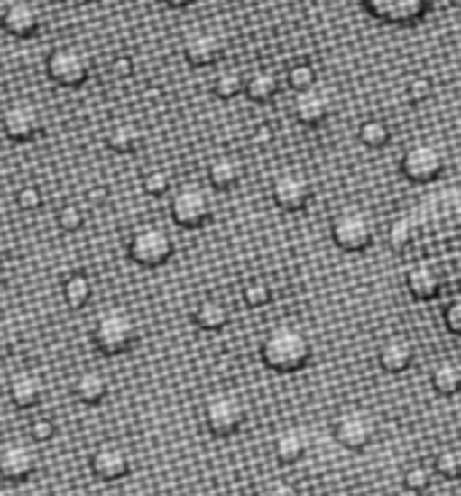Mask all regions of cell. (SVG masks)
<instances>
[{
  "label": "cell",
  "instance_id": "obj_1",
  "mask_svg": "<svg viewBox=\"0 0 461 496\" xmlns=\"http://www.w3.org/2000/svg\"><path fill=\"white\" fill-rule=\"evenodd\" d=\"M259 356H262V364L267 370H272L278 375H291V372H300L310 364L313 345L302 329L289 326V324H278L262 337Z\"/></svg>",
  "mask_w": 461,
  "mask_h": 496
},
{
  "label": "cell",
  "instance_id": "obj_2",
  "mask_svg": "<svg viewBox=\"0 0 461 496\" xmlns=\"http://www.w3.org/2000/svg\"><path fill=\"white\" fill-rule=\"evenodd\" d=\"M92 345L106 356H122L130 354L141 337V324L133 310L122 305H111L92 321Z\"/></svg>",
  "mask_w": 461,
  "mask_h": 496
},
{
  "label": "cell",
  "instance_id": "obj_3",
  "mask_svg": "<svg viewBox=\"0 0 461 496\" xmlns=\"http://www.w3.org/2000/svg\"><path fill=\"white\" fill-rule=\"evenodd\" d=\"M95 68L92 54L78 43H57L46 54V76L60 87H81L89 81Z\"/></svg>",
  "mask_w": 461,
  "mask_h": 496
},
{
  "label": "cell",
  "instance_id": "obj_4",
  "mask_svg": "<svg viewBox=\"0 0 461 496\" xmlns=\"http://www.w3.org/2000/svg\"><path fill=\"white\" fill-rule=\"evenodd\" d=\"M329 238L332 243L346 253H362L375 241V222L364 208L348 206L337 211L329 222Z\"/></svg>",
  "mask_w": 461,
  "mask_h": 496
},
{
  "label": "cell",
  "instance_id": "obj_5",
  "mask_svg": "<svg viewBox=\"0 0 461 496\" xmlns=\"http://www.w3.org/2000/svg\"><path fill=\"white\" fill-rule=\"evenodd\" d=\"M176 253V243L160 225H141L127 238V256L141 267H162Z\"/></svg>",
  "mask_w": 461,
  "mask_h": 496
},
{
  "label": "cell",
  "instance_id": "obj_6",
  "mask_svg": "<svg viewBox=\"0 0 461 496\" xmlns=\"http://www.w3.org/2000/svg\"><path fill=\"white\" fill-rule=\"evenodd\" d=\"M245 402L232 394V391H217L206 400L203 405V421H206V429L214 435V437H232L240 432V427L245 424Z\"/></svg>",
  "mask_w": 461,
  "mask_h": 496
},
{
  "label": "cell",
  "instance_id": "obj_7",
  "mask_svg": "<svg viewBox=\"0 0 461 496\" xmlns=\"http://www.w3.org/2000/svg\"><path fill=\"white\" fill-rule=\"evenodd\" d=\"M171 219L184 230H200L214 219V200L198 184H184L171 197Z\"/></svg>",
  "mask_w": 461,
  "mask_h": 496
},
{
  "label": "cell",
  "instance_id": "obj_8",
  "mask_svg": "<svg viewBox=\"0 0 461 496\" xmlns=\"http://www.w3.org/2000/svg\"><path fill=\"white\" fill-rule=\"evenodd\" d=\"M443 170H446V154L440 152V146L429 141L408 146L400 157V173L410 184H432L443 176Z\"/></svg>",
  "mask_w": 461,
  "mask_h": 496
},
{
  "label": "cell",
  "instance_id": "obj_9",
  "mask_svg": "<svg viewBox=\"0 0 461 496\" xmlns=\"http://www.w3.org/2000/svg\"><path fill=\"white\" fill-rule=\"evenodd\" d=\"M332 437L348 451H364L375 440V421L362 408H343L332 418Z\"/></svg>",
  "mask_w": 461,
  "mask_h": 496
},
{
  "label": "cell",
  "instance_id": "obj_10",
  "mask_svg": "<svg viewBox=\"0 0 461 496\" xmlns=\"http://www.w3.org/2000/svg\"><path fill=\"white\" fill-rule=\"evenodd\" d=\"M0 127L5 133L8 141H16V143H27V141H35L38 135H43L46 130V116L43 111L30 103V100H16L11 103L3 116H0Z\"/></svg>",
  "mask_w": 461,
  "mask_h": 496
},
{
  "label": "cell",
  "instance_id": "obj_11",
  "mask_svg": "<svg viewBox=\"0 0 461 496\" xmlns=\"http://www.w3.org/2000/svg\"><path fill=\"white\" fill-rule=\"evenodd\" d=\"M89 470H92L95 478H100L106 483H116V481H122V478L130 475L133 456H130V451L122 443L106 440V443H100V445L92 448V454H89Z\"/></svg>",
  "mask_w": 461,
  "mask_h": 496
},
{
  "label": "cell",
  "instance_id": "obj_12",
  "mask_svg": "<svg viewBox=\"0 0 461 496\" xmlns=\"http://www.w3.org/2000/svg\"><path fill=\"white\" fill-rule=\"evenodd\" d=\"M270 195L275 200V206L281 211H302L308 208L310 197H313V184L305 173L300 170H281L275 179H272V187H270Z\"/></svg>",
  "mask_w": 461,
  "mask_h": 496
},
{
  "label": "cell",
  "instance_id": "obj_13",
  "mask_svg": "<svg viewBox=\"0 0 461 496\" xmlns=\"http://www.w3.org/2000/svg\"><path fill=\"white\" fill-rule=\"evenodd\" d=\"M364 11L383 24L410 27L427 16L429 0H364Z\"/></svg>",
  "mask_w": 461,
  "mask_h": 496
},
{
  "label": "cell",
  "instance_id": "obj_14",
  "mask_svg": "<svg viewBox=\"0 0 461 496\" xmlns=\"http://www.w3.org/2000/svg\"><path fill=\"white\" fill-rule=\"evenodd\" d=\"M38 470L35 451L22 440L0 443V481L5 483H24Z\"/></svg>",
  "mask_w": 461,
  "mask_h": 496
},
{
  "label": "cell",
  "instance_id": "obj_15",
  "mask_svg": "<svg viewBox=\"0 0 461 496\" xmlns=\"http://www.w3.org/2000/svg\"><path fill=\"white\" fill-rule=\"evenodd\" d=\"M41 24L43 14L35 0H8L0 11V27L14 38H32Z\"/></svg>",
  "mask_w": 461,
  "mask_h": 496
},
{
  "label": "cell",
  "instance_id": "obj_16",
  "mask_svg": "<svg viewBox=\"0 0 461 496\" xmlns=\"http://www.w3.org/2000/svg\"><path fill=\"white\" fill-rule=\"evenodd\" d=\"M181 49L192 68H211L225 57V38L217 30H195L184 38Z\"/></svg>",
  "mask_w": 461,
  "mask_h": 496
},
{
  "label": "cell",
  "instance_id": "obj_17",
  "mask_svg": "<svg viewBox=\"0 0 461 496\" xmlns=\"http://www.w3.org/2000/svg\"><path fill=\"white\" fill-rule=\"evenodd\" d=\"M46 397V381L38 370H16L8 378V400L19 410H32Z\"/></svg>",
  "mask_w": 461,
  "mask_h": 496
},
{
  "label": "cell",
  "instance_id": "obj_18",
  "mask_svg": "<svg viewBox=\"0 0 461 496\" xmlns=\"http://www.w3.org/2000/svg\"><path fill=\"white\" fill-rule=\"evenodd\" d=\"M332 114V97L321 87H310L297 92L294 97V119L305 127H321Z\"/></svg>",
  "mask_w": 461,
  "mask_h": 496
},
{
  "label": "cell",
  "instance_id": "obj_19",
  "mask_svg": "<svg viewBox=\"0 0 461 496\" xmlns=\"http://www.w3.org/2000/svg\"><path fill=\"white\" fill-rule=\"evenodd\" d=\"M405 286H408V291H410L413 299H419V302H432V299H438L440 291H443V275H440V270H438L435 264L419 262V264H413V267L405 272Z\"/></svg>",
  "mask_w": 461,
  "mask_h": 496
},
{
  "label": "cell",
  "instance_id": "obj_20",
  "mask_svg": "<svg viewBox=\"0 0 461 496\" xmlns=\"http://www.w3.org/2000/svg\"><path fill=\"white\" fill-rule=\"evenodd\" d=\"M416 362V348L408 337L402 335H392L381 343L378 348V364L383 372L389 375H400L405 370H410V364Z\"/></svg>",
  "mask_w": 461,
  "mask_h": 496
},
{
  "label": "cell",
  "instance_id": "obj_21",
  "mask_svg": "<svg viewBox=\"0 0 461 496\" xmlns=\"http://www.w3.org/2000/svg\"><path fill=\"white\" fill-rule=\"evenodd\" d=\"M73 394L84 405H100L111 394V381L100 370H84L73 381Z\"/></svg>",
  "mask_w": 461,
  "mask_h": 496
},
{
  "label": "cell",
  "instance_id": "obj_22",
  "mask_svg": "<svg viewBox=\"0 0 461 496\" xmlns=\"http://www.w3.org/2000/svg\"><path fill=\"white\" fill-rule=\"evenodd\" d=\"M192 321L203 332H219L230 324V308H227V302H222L217 297H203L192 308Z\"/></svg>",
  "mask_w": 461,
  "mask_h": 496
},
{
  "label": "cell",
  "instance_id": "obj_23",
  "mask_svg": "<svg viewBox=\"0 0 461 496\" xmlns=\"http://www.w3.org/2000/svg\"><path fill=\"white\" fill-rule=\"evenodd\" d=\"M243 179V165L232 154H217L208 162V184L219 192H230Z\"/></svg>",
  "mask_w": 461,
  "mask_h": 496
},
{
  "label": "cell",
  "instance_id": "obj_24",
  "mask_svg": "<svg viewBox=\"0 0 461 496\" xmlns=\"http://www.w3.org/2000/svg\"><path fill=\"white\" fill-rule=\"evenodd\" d=\"M308 451V440L300 429L289 427V429H281L275 435V443H272V454L281 464H297Z\"/></svg>",
  "mask_w": 461,
  "mask_h": 496
},
{
  "label": "cell",
  "instance_id": "obj_25",
  "mask_svg": "<svg viewBox=\"0 0 461 496\" xmlns=\"http://www.w3.org/2000/svg\"><path fill=\"white\" fill-rule=\"evenodd\" d=\"M278 89H281V81H278V76H275L272 70H267V68L251 70V73L245 76V87H243L245 97L254 100V103H270V100H275Z\"/></svg>",
  "mask_w": 461,
  "mask_h": 496
},
{
  "label": "cell",
  "instance_id": "obj_26",
  "mask_svg": "<svg viewBox=\"0 0 461 496\" xmlns=\"http://www.w3.org/2000/svg\"><path fill=\"white\" fill-rule=\"evenodd\" d=\"M143 143V133L133 122H116L106 130V146L116 154H133Z\"/></svg>",
  "mask_w": 461,
  "mask_h": 496
},
{
  "label": "cell",
  "instance_id": "obj_27",
  "mask_svg": "<svg viewBox=\"0 0 461 496\" xmlns=\"http://www.w3.org/2000/svg\"><path fill=\"white\" fill-rule=\"evenodd\" d=\"M92 291H95L92 278H89L87 272H81V270L70 272V275L62 280V299H65V305H68V308H73V310H78V308L89 305Z\"/></svg>",
  "mask_w": 461,
  "mask_h": 496
},
{
  "label": "cell",
  "instance_id": "obj_28",
  "mask_svg": "<svg viewBox=\"0 0 461 496\" xmlns=\"http://www.w3.org/2000/svg\"><path fill=\"white\" fill-rule=\"evenodd\" d=\"M432 389L440 397H454L461 391V364L443 359L432 367Z\"/></svg>",
  "mask_w": 461,
  "mask_h": 496
},
{
  "label": "cell",
  "instance_id": "obj_29",
  "mask_svg": "<svg viewBox=\"0 0 461 496\" xmlns=\"http://www.w3.org/2000/svg\"><path fill=\"white\" fill-rule=\"evenodd\" d=\"M356 138L367 149H383L392 141V127L383 119H364L356 130Z\"/></svg>",
  "mask_w": 461,
  "mask_h": 496
},
{
  "label": "cell",
  "instance_id": "obj_30",
  "mask_svg": "<svg viewBox=\"0 0 461 496\" xmlns=\"http://www.w3.org/2000/svg\"><path fill=\"white\" fill-rule=\"evenodd\" d=\"M243 87H245V76H243L237 68H225V70H219V73L214 76V84H211V89H214V95H217L219 100H232V97L243 95Z\"/></svg>",
  "mask_w": 461,
  "mask_h": 496
},
{
  "label": "cell",
  "instance_id": "obj_31",
  "mask_svg": "<svg viewBox=\"0 0 461 496\" xmlns=\"http://www.w3.org/2000/svg\"><path fill=\"white\" fill-rule=\"evenodd\" d=\"M243 302L248 305V308H254V310H259V308H264V305H270V299H272V286H270V280H264V278H248L245 283H243Z\"/></svg>",
  "mask_w": 461,
  "mask_h": 496
},
{
  "label": "cell",
  "instance_id": "obj_32",
  "mask_svg": "<svg viewBox=\"0 0 461 496\" xmlns=\"http://www.w3.org/2000/svg\"><path fill=\"white\" fill-rule=\"evenodd\" d=\"M432 481H435V473H432L429 467H424V464H413V467H408L405 475H402L405 489L413 491V494L429 491V489H432Z\"/></svg>",
  "mask_w": 461,
  "mask_h": 496
},
{
  "label": "cell",
  "instance_id": "obj_33",
  "mask_svg": "<svg viewBox=\"0 0 461 496\" xmlns=\"http://www.w3.org/2000/svg\"><path fill=\"white\" fill-rule=\"evenodd\" d=\"M435 473L446 481H461V454L454 448H443L435 456Z\"/></svg>",
  "mask_w": 461,
  "mask_h": 496
},
{
  "label": "cell",
  "instance_id": "obj_34",
  "mask_svg": "<svg viewBox=\"0 0 461 496\" xmlns=\"http://www.w3.org/2000/svg\"><path fill=\"white\" fill-rule=\"evenodd\" d=\"M84 225H87V214H84L81 206L65 203V206L57 211V227H60L62 233H78V230H84Z\"/></svg>",
  "mask_w": 461,
  "mask_h": 496
},
{
  "label": "cell",
  "instance_id": "obj_35",
  "mask_svg": "<svg viewBox=\"0 0 461 496\" xmlns=\"http://www.w3.org/2000/svg\"><path fill=\"white\" fill-rule=\"evenodd\" d=\"M173 187V176L165 168H154L143 176V192L152 197H165Z\"/></svg>",
  "mask_w": 461,
  "mask_h": 496
},
{
  "label": "cell",
  "instance_id": "obj_36",
  "mask_svg": "<svg viewBox=\"0 0 461 496\" xmlns=\"http://www.w3.org/2000/svg\"><path fill=\"white\" fill-rule=\"evenodd\" d=\"M286 81L294 92L310 89V87H316V68L310 62H294L286 73Z\"/></svg>",
  "mask_w": 461,
  "mask_h": 496
},
{
  "label": "cell",
  "instance_id": "obj_37",
  "mask_svg": "<svg viewBox=\"0 0 461 496\" xmlns=\"http://www.w3.org/2000/svg\"><path fill=\"white\" fill-rule=\"evenodd\" d=\"M16 206L22 208V211H41V206H43V192H41V187H35V184H24V187H19L16 189Z\"/></svg>",
  "mask_w": 461,
  "mask_h": 496
},
{
  "label": "cell",
  "instance_id": "obj_38",
  "mask_svg": "<svg viewBox=\"0 0 461 496\" xmlns=\"http://www.w3.org/2000/svg\"><path fill=\"white\" fill-rule=\"evenodd\" d=\"M405 92H408V100L410 103H427L435 95V84L427 76H416V78L408 81V89Z\"/></svg>",
  "mask_w": 461,
  "mask_h": 496
},
{
  "label": "cell",
  "instance_id": "obj_39",
  "mask_svg": "<svg viewBox=\"0 0 461 496\" xmlns=\"http://www.w3.org/2000/svg\"><path fill=\"white\" fill-rule=\"evenodd\" d=\"M27 432H30V437H32L35 443H49V440L57 435V424H54V418H49V416H35V418L30 421Z\"/></svg>",
  "mask_w": 461,
  "mask_h": 496
},
{
  "label": "cell",
  "instance_id": "obj_40",
  "mask_svg": "<svg viewBox=\"0 0 461 496\" xmlns=\"http://www.w3.org/2000/svg\"><path fill=\"white\" fill-rule=\"evenodd\" d=\"M410 238H413V225H410L405 216L394 219V222H392V227H389V246L405 248L408 243H410Z\"/></svg>",
  "mask_w": 461,
  "mask_h": 496
},
{
  "label": "cell",
  "instance_id": "obj_41",
  "mask_svg": "<svg viewBox=\"0 0 461 496\" xmlns=\"http://www.w3.org/2000/svg\"><path fill=\"white\" fill-rule=\"evenodd\" d=\"M443 321H446V329H448L451 335L461 337V297L459 299H454V302L446 308V313H443Z\"/></svg>",
  "mask_w": 461,
  "mask_h": 496
},
{
  "label": "cell",
  "instance_id": "obj_42",
  "mask_svg": "<svg viewBox=\"0 0 461 496\" xmlns=\"http://www.w3.org/2000/svg\"><path fill=\"white\" fill-rule=\"evenodd\" d=\"M111 70H114V76H119V78H127V76H133L135 62H133V57H127V54H116V57L111 60Z\"/></svg>",
  "mask_w": 461,
  "mask_h": 496
},
{
  "label": "cell",
  "instance_id": "obj_43",
  "mask_svg": "<svg viewBox=\"0 0 461 496\" xmlns=\"http://www.w3.org/2000/svg\"><path fill=\"white\" fill-rule=\"evenodd\" d=\"M264 496H302V494H300V489H297L294 483H289V481H272V483L267 486Z\"/></svg>",
  "mask_w": 461,
  "mask_h": 496
},
{
  "label": "cell",
  "instance_id": "obj_44",
  "mask_svg": "<svg viewBox=\"0 0 461 496\" xmlns=\"http://www.w3.org/2000/svg\"><path fill=\"white\" fill-rule=\"evenodd\" d=\"M272 141V127L270 124H259L254 130V143H270Z\"/></svg>",
  "mask_w": 461,
  "mask_h": 496
},
{
  "label": "cell",
  "instance_id": "obj_45",
  "mask_svg": "<svg viewBox=\"0 0 461 496\" xmlns=\"http://www.w3.org/2000/svg\"><path fill=\"white\" fill-rule=\"evenodd\" d=\"M87 197H89L92 203H106V200H108V189H106V187H92V189L87 192Z\"/></svg>",
  "mask_w": 461,
  "mask_h": 496
},
{
  "label": "cell",
  "instance_id": "obj_46",
  "mask_svg": "<svg viewBox=\"0 0 461 496\" xmlns=\"http://www.w3.org/2000/svg\"><path fill=\"white\" fill-rule=\"evenodd\" d=\"M160 3H165V5H171V8H187V5H192L195 0H160Z\"/></svg>",
  "mask_w": 461,
  "mask_h": 496
},
{
  "label": "cell",
  "instance_id": "obj_47",
  "mask_svg": "<svg viewBox=\"0 0 461 496\" xmlns=\"http://www.w3.org/2000/svg\"><path fill=\"white\" fill-rule=\"evenodd\" d=\"M3 259H5V238H3V233H0V264H3Z\"/></svg>",
  "mask_w": 461,
  "mask_h": 496
},
{
  "label": "cell",
  "instance_id": "obj_48",
  "mask_svg": "<svg viewBox=\"0 0 461 496\" xmlns=\"http://www.w3.org/2000/svg\"><path fill=\"white\" fill-rule=\"evenodd\" d=\"M76 5H89V3H95V0H73Z\"/></svg>",
  "mask_w": 461,
  "mask_h": 496
},
{
  "label": "cell",
  "instance_id": "obj_49",
  "mask_svg": "<svg viewBox=\"0 0 461 496\" xmlns=\"http://www.w3.org/2000/svg\"><path fill=\"white\" fill-rule=\"evenodd\" d=\"M364 496H386L383 491H370V494H364Z\"/></svg>",
  "mask_w": 461,
  "mask_h": 496
},
{
  "label": "cell",
  "instance_id": "obj_50",
  "mask_svg": "<svg viewBox=\"0 0 461 496\" xmlns=\"http://www.w3.org/2000/svg\"><path fill=\"white\" fill-rule=\"evenodd\" d=\"M73 496H92V494H89V491H76Z\"/></svg>",
  "mask_w": 461,
  "mask_h": 496
},
{
  "label": "cell",
  "instance_id": "obj_51",
  "mask_svg": "<svg viewBox=\"0 0 461 496\" xmlns=\"http://www.w3.org/2000/svg\"><path fill=\"white\" fill-rule=\"evenodd\" d=\"M451 3H454V5H456V8H461V0H451Z\"/></svg>",
  "mask_w": 461,
  "mask_h": 496
},
{
  "label": "cell",
  "instance_id": "obj_52",
  "mask_svg": "<svg viewBox=\"0 0 461 496\" xmlns=\"http://www.w3.org/2000/svg\"><path fill=\"white\" fill-rule=\"evenodd\" d=\"M440 496H451V494H440Z\"/></svg>",
  "mask_w": 461,
  "mask_h": 496
}]
</instances>
